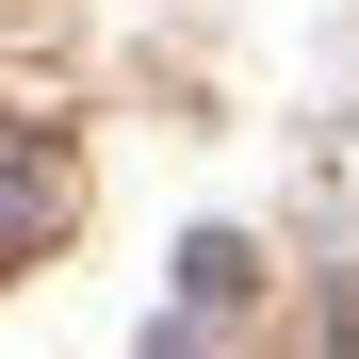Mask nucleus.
Listing matches in <instances>:
<instances>
[{
	"mask_svg": "<svg viewBox=\"0 0 359 359\" xmlns=\"http://www.w3.org/2000/svg\"><path fill=\"white\" fill-rule=\"evenodd\" d=\"M49 212H66V180H49V147H33V131H0V245H33Z\"/></svg>",
	"mask_w": 359,
	"mask_h": 359,
	"instance_id": "obj_1",
	"label": "nucleus"
}]
</instances>
